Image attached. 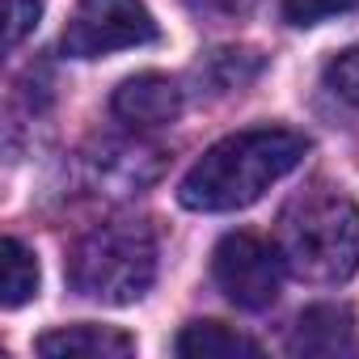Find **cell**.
Segmentation results:
<instances>
[{"instance_id": "obj_2", "label": "cell", "mask_w": 359, "mask_h": 359, "mask_svg": "<svg viewBox=\"0 0 359 359\" xmlns=\"http://www.w3.org/2000/svg\"><path fill=\"white\" fill-rule=\"evenodd\" d=\"M156 279V237L135 216H114L76 237L68 283L97 304H135Z\"/></svg>"}, {"instance_id": "obj_10", "label": "cell", "mask_w": 359, "mask_h": 359, "mask_svg": "<svg viewBox=\"0 0 359 359\" xmlns=\"http://www.w3.org/2000/svg\"><path fill=\"white\" fill-rule=\"evenodd\" d=\"M177 355L187 359H237V355H262V346L220 321H191L173 342Z\"/></svg>"}, {"instance_id": "obj_5", "label": "cell", "mask_w": 359, "mask_h": 359, "mask_svg": "<svg viewBox=\"0 0 359 359\" xmlns=\"http://www.w3.org/2000/svg\"><path fill=\"white\" fill-rule=\"evenodd\" d=\"M220 292L241 309H271L283 287V254L254 233H229L212 254Z\"/></svg>"}, {"instance_id": "obj_3", "label": "cell", "mask_w": 359, "mask_h": 359, "mask_svg": "<svg viewBox=\"0 0 359 359\" xmlns=\"http://www.w3.org/2000/svg\"><path fill=\"white\" fill-rule=\"evenodd\" d=\"M279 254L296 279L342 283L359 266V208L338 191H309L279 216Z\"/></svg>"}, {"instance_id": "obj_12", "label": "cell", "mask_w": 359, "mask_h": 359, "mask_svg": "<svg viewBox=\"0 0 359 359\" xmlns=\"http://www.w3.org/2000/svg\"><path fill=\"white\" fill-rule=\"evenodd\" d=\"M351 9H359V0H283V22L287 26H321Z\"/></svg>"}, {"instance_id": "obj_9", "label": "cell", "mask_w": 359, "mask_h": 359, "mask_svg": "<svg viewBox=\"0 0 359 359\" xmlns=\"http://www.w3.org/2000/svg\"><path fill=\"white\" fill-rule=\"evenodd\" d=\"M93 169H97L102 187H114L118 195H127V191L148 187L161 173V152L140 140L135 144H102V156H93Z\"/></svg>"}, {"instance_id": "obj_14", "label": "cell", "mask_w": 359, "mask_h": 359, "mask_svg": "<svg viewBox=\"0 0 359 359\" xmlns=\"http://www.w3.org/2000/svg\"><path fill=\"white\" fill-rule=\"evenodd\" d=\"M43 18V0H9V47H18Z\"/></svg>"}, {"instance_id": "obj_15", "label": "cell", "mask_w": 359, "mask_h": 359, "mask_svg": "<svg viewBox=\"0 0 359 359\" xmlns=\"http://www.w3.org/2000/svg\"><path fill=\"white\" fill-rule=\"evenodd\" d=\"M187 5L208 22H237L254 9V0H187Z\"/></svg>"}, {"instance_id": "obj_1", "label": "cell", "mask_w": 359, "mask_h": 359, "mask_svg": "<svg viewBox=\"0 0 359 359\" xmlns=\"http://www.w3.org/2000/svg\"><path fill=\"white\" fill-rule=\"evenodd\" d=\"M309 152V140L287 127H254L212 144L177 187L191 212H237L258 203Z\"/></svg>"}, {"instance_id": "obj_8", "label": "cell", "mask_w": 359, "mask_h": 359, "mask_svg": "<svg viewBox=\"0 0 359 359\" xmlns=\"http://www.w3.org/2000/svg\"><path fill=\"white\" fill-rule=\"evenodd\" d=\"M47 359H127L135 355V338L114 325H64L34 342Z\"/></svg>"}, {"instance_id": "obj_6", "label": "cell", "mask_w": 359, "mask_h": 359, "mask_svg": "<svg viewBox=\"0 0 359 359\" xmlns=\"http://www.w3.org/2000/svg\"><path fill=\"white\" fill-rule=\"evenodd\" d=\"M287 351L304 355V359H342V355H355L359 338H355L351 309L346 304H313V309H304L296 317V325H292Z\"/></svg>"}, {"instance_id": "obj_13", "label": "cell", "mask_w": 359, "mask_h": 359, "mask_svg": "<svg viewBox=\"0 0 359 359\" xmlns=\"http://www.w3.org/2000/svg\"><path fill=\"white\" fill-rule=\"evenodd\" d=\"M325 85H330L342 102L359 106V47H351V51H342V55H334V60L325 64Z\"/></svg>"}, {"instance_id": "obj_11", "label": "cell", "mask_w": 359, "mask_h": 359, "mask_svg": "<svg viewBox=\"0 0 359 359\" xmlns=\"http://www.w3.org/2000/svg\"><path fill=\"white\" fill-rule=\"evenodd\" d=\"M34 292H39V262H34V254L18 237H5L0 241V304L22 309Z\"/></svg>"}, {"instance_id": "obj_4", "label": "cell", "mask_w": 359, "mask_h": 359, "mask_svg": "<svg viewBox=\"0 0 359 359\" xmlns=\"http://www.w3.org/2000/svg\"><path fill=\"white\" fill-rule=\"evenodd\" d=\"M156 39V22L144 0H76V13L64 30V55L97 60L110 51L144 47Z\"/></svg>"}, {"instance_id": "obj_7", "label": "cell", "mask_w": 359, "mask_h": 359, "mask_svg": "<svg viewBox=\"0 0 359 359\" xmlns=\"http://www.w3.org/2000/svg\"><path fill=\"white\" fill-rule=\"evenodd\" d=\"M114 114L131 127H165L177 118L182 110V89H177L169 76L161 72H144V76H131L114 89Z\"/></svg>"}]
</instances>
